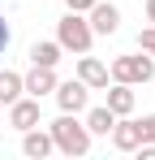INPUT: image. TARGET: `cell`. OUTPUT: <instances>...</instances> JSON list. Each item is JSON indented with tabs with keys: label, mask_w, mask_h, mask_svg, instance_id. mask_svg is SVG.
<instances>
[{
	"label": "cell",
	"mask_w": 155,
	"mask_h": 160,
	"mask_svg": "<svg viewBox=\"0 0 155 160\" xmlns=\"http://www.w3.org/2000/svg\"><path fill=\"white\" fill-rule=\"evenodd\" d=\"M48 134H52V147L65 152V156H86L91 152V130L78 121V112H60L48 126Z\"/></svg>",
	"instance_id": "6da1fadb"
},
{
	"label": "cell",
	"mask_w": 155,
	"mask_h": 160,
	"mask_svg": "<svg viewBox=\"0 0 155 160\" xmlns=\"http://www.w3.org/2000/svg\"><path fill=\"white\" fill-rule=\"evenodd\" d=\"M56 43H60L65 52H78V56H82V52H91L95 30H91V22H86L82 13H73V9H69V13L56 22Z\"/></svg>",
	"instance_id": "7a4b0ae2"
},
{
	"label": "cell",
	"mask_w": 155,
	"mask_h": 160,
	"mask_svg": "<svg viewBox=\"0 0 155 160\" xmlns=\"http://www.w3.org/2000/svg\"><path fill=\"white\" fill-rule=\"evenodd\" d=\"M151 69H155V61L147 52L142 56H116V61H112V69H108V78L112 82H129V87H142V82H151Z\"/></svg>",
	"instance_id": "3957f363"
},
{
	"label": "cell",
	"mask_w": 155,
	"mask_h": 160,
	"mask_svg": "<svg viewBox=\"0 0 155 160\" xmlns=\"http://www.w3.org/2000/svg\"><path fill=\"white\" fill-rule=\"evenodd\" d=\"M56 104H60V112H82V108L91 104V87L82 78H69V82H56Z\"/></svg>",
	"instance_id": "277c9868"
},
{
	"label": "cell",
	"mask_w": 155,
	"mask_h": 160,
	"mask_svg": "<svg viewBox=\"0 0 155 160\" xmlns=\"http://www.w3.org/2000/svg\"><path fill=\"white\" fill-rule=\"evenodd\" d=\"M86 22H91L95 35H116V30H121V9L108 4V0H95V4L86 9Z\"/></svg>",
	"instance_id": "5b68a950"
},
{
	"label": "cell",
	"mask_w": 155,
	"mask_h": 160,
	"mask_svg": "<svg viewBox=\"0 0 155 160\" xmlns=\"http://www.w3.org/2000/svg\"><path fill=\"white\" fill-rule=\"evenodd\" d=\"M56 69L52 65H30V74H22V91L26 95H35V100H43V95H52L56 91Z\"/></svg>",
	"instance_id": "8992f818"
},
{
	"label": "cell",
	"mask_w": 155,
	"mask_h": 160,
	"mask_svg": "<svg viewBox=\"0 0 155 160\" xmlns=\"http://www.w3.org/2000/svg\"><path fill=\"white\" fill-rule=\"evenodd\" d=\"M9 126H13V130L39 126V100H35V95H17V100L9 104Z\"/></svg>",
	"instance_id": "52a82bcc"
},
{
	"label": "cell",
	"mask_w": 155,
	"mask_h": 160,
	"mask_svg": "<svg viewBox=\"0 0 155 160\" xmlns=\"http://www.w3.org/2000/svg\"><path fill=\"white\" fill-rule=\"evenodd\" d=\"M78 78L86 82L91 91H103V87L112 82V78H108V65H103L99 56H86V52L78 56Z\"/></svg>",
	"instance_id": "ba28073f"
},
{
	"label": "cell",
	"mask_w": 155,
	"mask_h": 160,
	"mask_svg": "<svg viewBox=\"0 0 155 160\" xmlns=\"http://www.w3.org/2000/svg\"><path fill=\"white\" fill-rule=\"evenodd\" d=\"M108 134H112V147H116V152H134V147L142 143V130H138L134 117H116V126Z\"/></svg>",
	"instance_id": "9c48e42d"
},
{
	"label": "cell",
	"mask_w": 155,
	"mask_h": 160,
	"mask_svg": "<svg viewBox=\"0 0 155 160\" xmlns=\"http://www.w3.org/2000/svg\"><path fill=\"white\" fill-rule=\"evenodd\" d=\"M82 112H86V117H82V126L91 130V138H108V130L116 126V112H112L108 104H99V108H82Z\"/></svg>",
	"instance_id": "30bf717a"
},
{
	"label": "cell",
	"mask_w": 155,
	"mask_h": 160,
	"mask_svg": "<svg viewBox=\"0 0 155 160\" xmlns=\"http://www.w3.org/2000/svg\"><path fill=\"white\" fill-rule=\"evenodd\" d=\"M22 152L30 160H43V156H52L56 147H52V134L48 130H39V126H30V130H22Z\"/></svg>",
	"instance_id": "8fae6325"
},
{
	"label": "cell",
	"mask_w": 155,
	"mask_h": 160,
	"mask_svg": "<svg viewBox=\"0 0 155 160\" xmlns=\"http://www.w3.org/2000/svg\"><path fill=\"white\" fill-rule=\"evenodd\" d=\"M103 91H108V108H112L116 117H129V112H134L138 95H134V87H129V82H112V87H103Z\"/></svg>",
	"instance_id": "7c38bea8"
},
{
	"label": "cell",
	"mask_w": 155,
	"mask_h": 160,
	"mask_svg": "<svg viewBox=\"0 0 155 160\" xmlns=\"http://www.w3.org/2000/svg\"><path fill=\"white\" fill-rule=\"evenodd\" d=\"M60 56H65V48L56 43V39H39V43H30V65H60Z\"/></svg>",
	"instance_id": "4fadbf2b"
},
{
	"label": "cell",
	"mask_w": 155,
	"mask_h": 160,
	"mask_svg": "<svg viewBox=\"0 0 155 160\" xmlns=\"http://www.w3.org/2000/svg\"><path fill=\"white\" fill-rule=\"evenodd\" d=\"M17 95H26V91H22V74H13V69H0V104L9 108Z\"/></svg>",
	"instance_id": "5bb4252c"
},
{
	"label": "cell",
	"mask_w": 155,
	"mask_h": 160,
	"mask_svg": "<svg viewBox=\"0 0 155 160\" xmlns=\"http://www.w3.org/2000/svg\"><path fill=\"white\" fill-rule=\"evenodd\" d=\"M138 48L155 61V26H147V30H138Z\"/></svg>",
	"instance_id": "9a60e30c"
},
{
	"label": "cell",
	"mask_w": 155,
	"mask_h": 160,
	"mask_svg": "<svg viewBox=\"0 0 155 160\" xmlns=\"http://www.w3.org/2000/svg\"><path fill=\"white\" fill-rule=\"evenodd\" d=\"M138 130H142V143H155V112L138 117Z\"/></svg>",
	"instance_id": "2e32d148"
},
{
	"label": "cell",
	"mask_w": 155,
	"mask_h": 160,
	"mask_svg": "<svg viewBox=\"0 0 155 160\" xmlns=\"http://www.w3.org/2000/svg\"><path fill=\"white\" fill-rule=\"evenodd\" d=\"M9 39H13V30H9V22H4V13H0V52L9 48Z\"/></svg>",
	"instance_id": "e0dca14e"
},
{
	"label": "cell",
	"mask_w": 155,
	"mask_h": 160,
	"mask_svg": "<svg viewBox=\"0 0 155 160\" xmlns=\"http://www.w3.org/2000/svg\"><path fill=\"white\" fill-rule=\"evenodd\" d=\"M91 4H95V0H65V9H73V13H86Z\"/></svg>",
	"instance_id": "ac0fdd59"
},
{
	"label": "cell",
	"mask_w": 155,
	"mask_h": 160,
	"mask_svg": "<svg viewBox=\"0 0 155 160\" xmlns=\"http://www.w3.org/2000/svg\"><path fill=\"white\" fill-rule=\"evenodd\" d=\"M147 18H151V22H155V0H147Z\"/></svg>",
	"instance_id": "d6986e66"
}]
</instances>
